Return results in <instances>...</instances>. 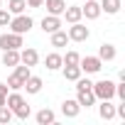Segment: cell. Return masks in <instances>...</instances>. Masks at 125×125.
<instances>
[{"mask_svg": "<svg viewBox=\"0 0 125 125\" xmlns=\"http://www.w3.org/2000/svg\"><path fill=\"white\" fill-rule=\"evenodd\" d=\"M44 0H27V8H42Z\"/></svg>", "mask_w": 125, "mask_h": 125, "instance_id": "30", "label": "cell"}, {"mask_svg": "<svg viewBox=\"0 0 125 125\" xmlns=\"http://www.w3.org/2000/svg\"><path fill=\"white\" fill-rule=\"evenodd\" d=\"M32 25H34V20H32L30 15H25V12H22V15H12V20H10V25H8V27H10L15 34H27V32L32 30Z\"/></svg>", "mask_w": 125, "mask_h": 125, "instance_id": "3", "label": "cell"}, {"mask_svg": "<svg viewBox=\"0 0 125 125\" xmlns=\"http://www.w3.org/2000/svg\"><path fill=\"white\" fill-rule=\"evenodd\" d=\"M30 113H32V110H30L27 101H25L20 108H15V110H12V115H15V118H20V120H27V118H30Z\"/></svg>", "mask_w": 125, "mask_h": 125, "instance_id": "24", "label": "cell"}, {"mask_svg": "<svg viewBox=\"0 0 125 125\" xmlns=\"http://www.w3.org/2000/svg\"><path fill=\"white\" fill-rule=\"evenodd\" d=\"M79 69H81V74H98L103 69V61L98 56H81L79 59Z\"/></svg>", "mask_w": 125, "mask_h": 125, "instance_id": "4", "label": "cell"}, {"mask_svg": "<svg viewBox=\"0 0 125 125\" xmlns=\"http://www.w3.org/2000/svg\"><path fill=\"white\" fill-rule=\"evenodd\" d=\"M3 64L5 66H17L20 64V49H5L3 52Z\"/></svg>", "mask_w": 125, "mask_h": 125, "instance_id": "16", "label": "cell"}, {"mask_svg": "<svg viewBox=\"0 0 125 125\" xmlns=\"http://www.w3.org/2000/svg\"><path fill=\"white\" fill-rule=\"evenodd\" d=\"M64 17H66V22L69 25H74V22H81V8H76V5H66V10H64Z\"/></svg>", "mask_w": 125, "mask_h": 125, "instance_id": "17", "label": "cell"}, {"mask_svg": "<svg viewBox=\"0 0 125 125\" xmlns=\"http://www.w3.org/2000/svg\"><path fill=\"white\" fill-rule=\"evenodd\" d=\"M61 54H56V52H52V54H47V59H44V66L49 69V71H59L61 69Z\"/></svg>", "mask_w": 125, "mask_h": 125, "instance_id": "14", "label": "cell"}, {"mask_svg": "<svg viewBox=\"0 0 125 125\" xmlns=\"http://www.w3.org/2000/svg\"><path fill=\"white\" fill-rule=\"evenodd\" d=\"M101 12H105V15H115V12H120V0H101Z\"/></svg>", "mask_w": 125, "mask_h": 125, "instance_id": "15", "label": "cell"}, {"mask_svg": "<svg viewBox=\"0 0 125 125\" xmlns=\"http://www.w3.org/2000/svg\"><path fill=\"white\" fill-rule=\"evenodd\" d=\"M12 118H15V115H12V110H10L8 105H0V123H3V125H8Z\"/></svg>", "mask_w": 125, "mask_h": 125, "instance_id": "26", "label": "cell"}, {"mask_svg": "<svg viewBox=\"0 0 125 125\" xmlns=\"http://www.w3.org/2000/svg\"><path fill=\"white\" fill-rule=\"evenodd\" d=\"M91 86H93V83H91L88 79H81V76L76 79V91H86V88H91Z\"/></svg>", "mask_w": 125, "mask_h": 125, "instance_id": "28", "label": "cell"}, {"mask_svg": "<svg viewBox=\"0 0 125 125\" xmlns=\"http://www.w3.org/2000/svg\"><path fill=\"white\" fill-rule=\"evenodd\" d=\"M98 115H101L103 120H113V118H115V105H113L110 101H101V105H98Z\"/></svg>", "mask_w": 125, "mask_h": 125, "instance_id": "13", "label": "cell"}, {"mask_svg": "<svg viewBox=\"0 0 125 125\" xmlns=\"http://www.w3.org/2000/svg\"><path fill=\"white\" fill-rule=\"evenodd\" d=\"M66 34H69V39H71V42H86V39L91 37L88 27H86V25H81V22H74V25L69 27V32H66Z\"/></svg>", "mask_w": 125, "mask_h": 125, "instance_id": "6", "label": "cell"}, {"mask_svg": "<svg viewBox=\"0 0 125 125\" xmlns=\"http://www.w3.org/2000/svg\"><path fill=\"white\" fill-rule=\"evenodd\" d=\"M0 8H3V0H0Z\"/></svg>", "mask_w": 125, "mask_h": 125, "instance_id": "31", "label": "cell"}, {"mask_svg": "<svg viewBox=\"0 0 125 125\" xmlns=\"http://www.w3.org/2000/svg\"><path fill=\"white\" fill-rule=\"evenodd\" d=\"M66 42H69V34H66L64 30L52 32V47H66Z\"/></svg>", "mask_w": 125, "mask_h": 125, "instance_id": "21", "label": "cell"}, {"mask_svg": "<svg viewBox=\"0 0 125 125\" xmlns=\"http://www.w3.org/2000/svg\"><path fill=\"white\" fill-rule=\"evenodd\" d=\"M22 88H27V93H32V96H34V93H39V91H42V79H39V76H32V74H30Z\"/></svg>", "mask_w": 125, "mask_h": 125, "instance_id": "19", "label": "cell"}, {"mask_svg": "<svg viewBox=\"0 0 125 125\" xmlns=\"http://www.w3.org/2000/svg\"><path fill=\"white\" fill-rule=\"evenodd\" d=\"M56 30H61V20H59L56 15L42 17V32H44V34H52V32H56Z\"/></svg>", "mask_w": 125, "mask_h": 125, "instance_id": "8", "label": "cell"}, {"mask_svg": "<svg viewBox=\"0 0 125 125\" xmlns=\"http://www.w3.org/2000/svg\"><path fill=\"white\" fill-rule=\"evenodd\" d=\"M34 118H37V123H39V125H52L56 115H54V110H49V108H42V110H39Z\"/></svg>", "mask_w": 125, "mask_h": 125, "instance_id": "20", "label": "cell"}, {"mask_svg": "<svg viewBox=\"0 0 125 125\" xmlns=\"http://www.w3.org/2000/svg\"><path fill=\"white\" fill-rule=\"evenodd\" d=\"M81 15L86 20H98L101 17V5H98V0H86V5L81 8Z\"/></svg>", "mask_w": 125, "mask_h": 125, "instance_id": "7", "label": "cell"}, {"mask_svg": "<svg viewBox=\"0 0 125 125\" xmlns=\"http://www.w3.org/2000/svg\"><path fill=\"white\" fill-rule=\"evenodd\" d=\"M98 59H101V61H113V59H115V47L108 44V42H103L101 49H98Z\"/></svg>", "mask_w": 125, "mask_h": 125, "instance_id": "18", "label": "cell"}, {"mask_svg": "<svg viewBox=\"0 0 125 125\" xmlns=\"http://www.w3.org/2000/svg\"><path fill=\"white\" fill-rule=\"evenodd\" d=\"M10 20H12V15L8 12V8H0V27H8Z\"/></svg>", "mask_w": 125, "mask_h": 125, "instance_id": "27", "label": "cell"}, {"mask_svg": "<svg viewBox=\"0 0 125 125\" xmlns=\"http://www.w3.org/2000/svg\"><path fill=\"white\" fill-rule=\"evenodd\" d=\"M91 91H93L96 101H110V98L115 96V81L101 79V81H96V83L91 86Z\"/></svg>", "mask_w": 125, "mask_h": 125, "instance_id": "2", "label": "cell"}, {"mask_svg": "<svg viewBox=\"0 0 125 125\" xmlns=\"http://www.w3.org/2000/svg\"><path fill=\"white\" fill-rule=\"evenodd\" d=\"M37 61H39V54H37V49L27 47V49H22V52H20V64H27V66L32 69V66H37Z\"/></svg>", "mask_w": 125, "mask_h": 125, "instance_id": "9", "label": "cell"}, {"mask_svg": "<svg viewBox=\"0 0 125 125\" xmlns=\"http://www.w3.org/2000/svg\"><path fill=\"white\" fill-rule=\"evenodd\" d=\"M79 59H81V54H79V52H66V56H61V61H64L61 66H69V64H79Z\"/></svg>", "mask_w": 125, "mask_h": 125, "instance_id": "25", "label": "cell"}, {"mask_svg": "<svg viewBox=\"0 0 125 125\" xmlns=\"http://www.w3.org/2000/svg\"><path fill=\"white\" fill-rule=\"evenodd\" d=\"M32 71H30V66L27 64H17L15 66V71L8 76V88L10 91H20L22 86H25V81H27V76H30Z\"/></svg>", "mask_w": 125, "mask_h": 125, "instance_id": "1", "label": "cell"}, {"mask_svg": "<svg viewBox=\"0 0 125 125\" xmlns=\"http://www.w3.org/2000/svg\"><path fill=\"white\" fill-rule=\"evenodd\" d=\"M8 93H10L8 83H0V105H5V98H8Z\"/></svg>", "mask_w": 125, "mask_h": 125, "instance_id": "29", "label": "cell"}, {"mask_svg": "<svg viewBox=\"0 0 125 125\" xmlns=\"http://www.w3.org/2000/svg\"><path fill=\"white\" fill-rule=\"evenodd\" d=\"M44 3H47V12L56 15V17H61L66 10V0H44Z\"/></svg>", "mask_w": 125, "mask_h": 125, "instance_id": "10", "label": "cell"}, {"mask_svg": "<svg viewBox=\"0 0 125 125\" xmlns=\"http://www.w3.org/2000/svg\"><path fill=\"white\" fill-rule=\"evenodd\" d=\"M25 47L22 42V34H15V32H5V34H0V49H20Z\"/></svg>", "mask_w": 125, "mask_h": 125, "instance_id": "5", "label": "cell"}, {"mask_svg": "<svg viewBox=\"0 0 125 125\" xmlns=\"http://www.w3.org/2000/svg\"><path fill=\"white\" fill-rule=\"evenodd\" d=\"M76 101H79V105H81V108H91V105H96V96H93V91H91V88L79 91Z\"/></svg>", "mask_w": 125, "mask_h": 125, "instance_id": "12", "label": "cell"}, {"mask_svg": "<svg viewBox=\"0 0 125 125\" xmlns=\"http://www.w3.org/2000/svg\"><path fill=\"white\" fill-rule=\"evenodd\" d=\"M61 113H64L66 118H76V115L81 113V105H79V101H71V98H66L64 103H61Z\"/></svg>", "mask_w": 125, "mask_h": 125, "instance_id": "11", "label": "cell"}, {"mask_svg": "<svg viewBox=\"0 0 125 125\" xmlns=\"http://www.w3.org/2000/svg\"><path fill=\"white\" fill-rule=\"evenodd\" d=\"M25 8H27V0H10L8 3V12L10 15H22Z\"/></svg>", "mask_w": 125, "mask_h": 125, "instance_id": "22", "label": "cell"}, {"mask_svg": "<svg viewBox=\"0 0 125 125\" xmlns=\"http://www.w3.org/2000/svg\"><path fill=\"white\" fill-rule=\"evenodd\" d=\"M61 69H64V79H66V81H76V79L81 76L79 64H69V66H61Z\"/></svg>", "mask_w": 125, "mask_h": 125, "instance_id": "23", "label": "cell"}]
</instances>
